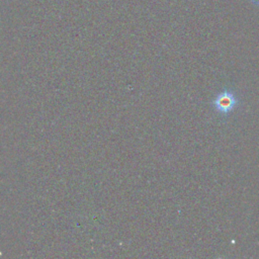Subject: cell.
<instances>
[{
	"label": "cell",
	"mask_w": 259,
	"mask_h": 259,
	"mask_svg": "<svg viewBox=\"0 0 259 259\" xmlns=\"http://www.w3.org/2000/svg\"><path fill=\"white\" fill-rule=\"evenodd\" d=\"M212 104L217 112L225 115L231 113L238 106L239 99L233 90L224 89L217 95Z\"/></svg>",
	"instance_id": "cell-1"
}]
</instances>
